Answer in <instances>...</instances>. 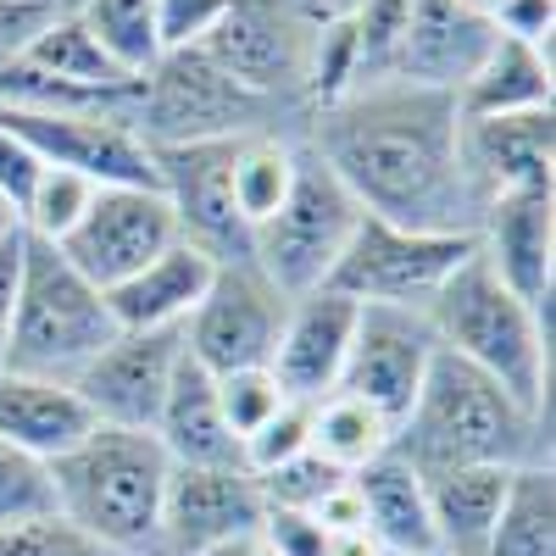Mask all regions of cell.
<instances>
[{"instance_id": "obj_1", "label": "cell", "mask_w": 556, "mask_h": 556, "mask_svg": "<svg viewBox=\"0 0 556 556\" xmlns=\"http://www.w3.org/2000/svg\"><path fill=\"white\" fill-rule=\"evenodd\" d=\"M306 151L367 217L417 235H479V195L462 173V106L401 78L362 84L306 117Z\"/></svg>"}, {"instance_id": "obj_2", "label": "cell", "mask_w": 556, "mask_h": 556, "mask_svg": "<svg viewBox=\"0 0 556 556\" xmlns=\"http://www.w3.org/2000/svg\"><path fill=\"white\" fill-rule=\"evenodd\" d=\"M390 451L424 479L451 468H556L551 462V412H529L479 367L434 351L429 379Z\"/></svg>"}, {"instance_id": "obj_3", "label": "cell", "mask_w": 556, "mask_h": 556, "mask_svg": "<svg viewBox=\"0 0 556 556\" xmlns=\"http://www.w3.org/2000/svg\"><path fill=\"white\" fill-rule=\"evenodd\" d=\"M424 317L445 356L479 367L529 412H551V306H529L506 290L479 245L440 285Z\"/></svg>"}, {"instance_id": "obj_4", "label": "cell", "mask_w": 556, "mask_h": 556, "mask_svg": "<svg viewBox=\"0 0 556 556\" xmlns=\"http://www.w3.org/2000/svg\"><path fill=\"white\" fill-rule=\"evenodd\" d=\"M56 513L123 556H162V495L173 462L156 434L89 429L84 445L51 462Z\"/></svg>"}, {"instance_id": "obj_5", "label": "cell", "mask_w": 556, "mask_h": 556, "mask_svg": "<svg viewBox=\"0 0 556 556\" xmlns=\"http://www.w3.org/2000/svg\"><path fill=\"white\" fill-rule=\"evenodd\" d=\"M112 340L117 317L106 306V290L89 285L56 245L23 235V285H17L7 374L73 384Z\"/></svg>"}, {"instance_id": "obj_6", "label": "cell", "mask_w": 556, "mask_h": 556, "mask_svg": "<svg viewBox=\"0 0 556 556\" xmlns=\"http://www.w3.org/2000/svg\"><path fill=\"white\" fill-rule=\"evenodd\" d=\"M128 128L151 151H167V146H195V139H245L262 128L306 134V117L251 96L201 45H184V51H162L151 73H139Z\"/></svg>"}, {"instance_id": "obj_7", "label": "cell", "mask_w": 556, "mask_h": 556, "mask_svg": "<svg viewBox=\"0 0 556 556\" xmlns=\"http://www.w3.org/2000/svg\"><path fill=\"white\" fill-rule=\"evenodd\" d=\"M329 12H340L334 0H228L201 51L251 96L312 117V56Z\"/></svg>"}, {"instance_id": "obj_8", "label": "cell", "mask_w": 556, "mask_h": 556, "mask_svg": "<svg viewBox=\"0 0 556 556\" xmlns=\"http://www.w3.org/2000/svg\"><path fill=\"white\" fill-rule=\"evenodd\" d=\"M356 223H362V206L301 139V173L290 184L285 206L251 228V267L278 295H290V301L312 295L329 285V273H334L340 251L351 245Z\"/></svg>"}, {"instance_id": "obj_9", "label": "cell", "mask_w": 556, "mask_h": 556, "mask_svg": "<svg viewBox=\"0 0 556 556\" xmlns=\"http://www.w3.org/2000/svg\"><path fill=\"white\" fill-rule=\"evenodd\" d=\"M473 256L468 235H417V228H395L384 217L356 223L351 245L340 251L329 290L351 295L356 306H406V312H429L440 285Z\"/></svg>"}, {"instance_id": "obj_10", "label": "cell", "mask_w": 556, "mask_h": 556, "mask_svg": "<svg viewBox=\"0 0 556 556\" xmlns=\"http://www.w3.org/2000/svg\"><path fill=\"white\" fill-rule=\"evenodd\" d=\"M178 217L162 190L151 184H106L96 190L89 212L78 228L56 245L96 290H117L123 278H134L146 262H156L167 245H178Z\"/></svg>"}, {"instance_id": "obj_11", "label": "cell", "mask_w": 556, "mask_h": 556, "mask_svg": "<svg viewBox=\"0 0 556 556\" xmlns=\"http://www.w3.org/2000/svg\"><path fill=\"white\" fill-rule=\"evenodd\" d=\"M290 295H278L251 262H223L206 301L184 323V351H190L212 379L240 374V367H267L278 329H285Z\"/></svg>"}, {"instance_id": "obj_12", "label": "cell", "mask_w": 556, "mask_h": 556, "mask_svg": "<svg viewBox=\"0 0 556 556\" xmlns=\"http://www.w3.org/2000/svg\"><path fill=\"white\" fill-rule=\"evenodd\" d=\"M440 340L429 329L424 312L406 306H356V334L345 351V374H340V395L367 401L390 429H401V417L412 412L417 390L429 379Z\"/></svg>"}, {"instance_id": "obj_13", "label": "cell", "mask_w": 556, "mask_h": 556, "mask_svg": "<svg viewBox=\"0 0 556 556\" xmlns=\"http://www.w3.org/2000/svg\"><path fill=\"white\" fill-rule=\"evenodd\" d=\"M156 156V184L178 217V235L201 245L217 262H251V228L235 212V139H195V146H167Z\"/></svg>"}, {"instance_id": "obj_14", "label": "cell", "mask_w": 556, "mask_h": 556, "mask_svg": "<svg viewBox=\"0 0 556 556\" xmlns=\"http://www.w3.org/2000/svg\"><path fill=\"white\" fill-rule=\"evenodd\" d=\"M0 128L17 134L34 151L39 167H67L84 173L89 184H156V156L134 128L112 123V117H84V112H17L0 106Z\"/></svg>"}, {"instance_id": "obj_15", "label": "cell", "mask_w": 556, "mask_h": 556, "mask_svg": "<svg viewBox=\"0 0 556 556\" xmlns=\"http://www.w3.org/2000/svg\"><path fill=\"white\" fill-rule=\"evenodd\" d=\"M178 356H184V329H162V334L117 329V340L73 379V390H78V401L89 406V417H96L101 429L151 434L156 412L167 401Z\"/></svg>"}, {"instance_id": "obj_16", "label": "cell", "mask_w": 556, "mask_h": 556, "mask_svg": "<svg viewBox=\"0 0 556 556\" xmlns=\"http://www.w3.org/2000/svg\"><path fill=\"white\" fill-rule=\"evenodd\" d=\"M262 513H267L262 490L240 462H228V468H173L162 495V556L256 540Z\"/></svg>"}, {"instance_id": "obj_17", "label": "cell", "mask_w": 556, "mask_h": 556, "mask_svg": "<svg viewBox=\"0 0 556 556\" xmlns=\"http://www.w3.org/2000/svg\"><path fill=\"white\" fill-rule=\"evenodd\" d=\"M462 173H468L479 206L556 190V112L462 117Z\"/></svg>"}, {"instance_id": "obj_18", "label": "cell", "mask_w": 556, "mask_h": 556, "mask_svg": "<svg viewBox=\"0 0 556 556\" xmlns=\"http://www.w3.org/2000/svg\"><path fill=\"white\" fill-rule=\"evenodd\" d=\"M351 334H356V301L340 295V290H312V295H295L290 312H285V329H278V345H273V379L290 401H323L340 390V374H345V351H351Z\"/></svg>"}, {"instance_id": "obj_19", "label": "cell", "mask_w": 556, "mask_h": 556, "mask_svg": "<svg viewBox=\"0 0 556 556\" xmlns=\"http://www.w3.org/2000/svg\"><path fill=\"white\" fill-rule=\"evenodd\" d=\"M473 245L513 295H523L529 306L556 301V190L490 201Z\"/></svg>"}, {"instance_id": "obj_20", "label": "cell", "mask_w": 556, "mask_h": 556, "mask_svg": "<svg viewBox=\"0 0 556 556\" xmlns=\"http://www.w3.org/2000/svg\"><path fill=\"white\" fill-rule=\"evenodd\" d=\"M490 45H495V28L468 0H412V17L395 51V78L456 96L473 78V67L490 56Z\"/></svg>"}, {"instance_id": "obj_21", "label": "cell", "mask_w": 556, "mask_h": 556, "mask_svg": "<svg viewBox=\"0 0 556 556\" xmlns=\"http://www.w3.org/2000/svg\"><path fill=\"white\" fill-rule=\"evenodd\" d=\"M217 256H206L201 245L178 240L167 245L156 262H146L134 278H123L117 290H106V306L117 317V329L128 334H162V329H184L190 312L206 301L212 278H217Z\"/></svg>"}, {"instance_id": "obj_22", "label": "cell", "mask_w": 556, "mask_h": 556, "mask_svg": "<svg viewBox=\"0 0 556 556\" xmlns=\"http://www.w3.org/2000/svg\"><path fill=\"white\" fill-rule=\"evenodd\" d=\"M151 434L167 451L173 468H228V462H240V445L228 434L223 406H217V379L190 351L173 367V384H167V401L156 412Z\"/></svg>"}, {"instance_id": "obj_23", "label": "cell", "mask_w": 556, "mask_h": 556, "mask_svg": "<svg viewBox=\"0 0 556 556\" xmlns=\"http://www.w3.org/2000/svg\"><path fill=\"white\" fill-rule=\"evenodd\" d=\"M89 429H96V417H89V406L78 401L73 384L0 374V440L7 445H17L39 462H56L73 445H84Z\"/></svg>"}, {"instance_id": "obj_24", "label": "cell", "mask_w": 556, "mask_h": 556, "mask_svg": "<svg viewBox=\"0 0 556 556\" xmlns=\"http://www.w3.org/2000/svg\"><path fill=\"white\" fill-rule=\"evenodd\" d=\"M362 495V523L390 556H440L434 551V518H429V490L424 473L406 468L395 451L351 473Z\"/></svg>"}, {"instance_id": "obj_25", "label": "cell", "mask_w": 556, "mask_h": 556, "mask_svg": "<svg viewBox=\"0 0 556 556\" xmlns=\"http://www.w3.org/2000/svg\"><path fill=\"white\" fill-rule=\"evenodd\" d=\"M462 117H518V112H556V73L551 51H534L523 39L490 45V56L473 67V78L456 89Z\"/></svg>"}, {"instance_id": "obj_26", "label": "cell", "mask_w": 556, "mask_h": 556, "mask_svg": "<svg viewBox=\"0 0 556 556\" xmlns=\"http://www.w3.org/2000/svg\"><path fill=\"white\" fill-rule=\"evenodd\" d=\"M513 473L518 468H451V473L424 479L440 556H484Z\"/></svg>"}, {"instance_id": "obj_27", "label": "cell", "mask_w": 556, "mask_h": 556, "mask_svg": "<svg viewBox=\"0 0 556 556\" xmlns=\"http://www.w3.org/2000/svg\"><path fill=\"white\" fill-rule=\"evenodd\" d=\"M301 173V134L285 128H262L235 139V167H228V184H235V212L245 228L267 223L278 206H285L290 184Z\"/></svg>"}, {"instance_id": "obj_28", "label": "cell", "mask_w": 556, "mask_h": 556, "mask_svg": "<svg viewBox=\"0 0 556 556\" xmlns=\"http://www.w3.org/2000/svg\"><path fill=\"white\" fill-rule=\"evenodd\" d=\"M484 556H556V468H518Z\"/></svg>"}, {"instance_id": "obj_29", "label": "cell", "mask_w": 556, "mask_h": 556, "mask_svg": "<svg viewBox=\"0 0 556 556\" xmlns=\"http://www.w3.org/2000/svg\"><path fill=\"white\" fill-rule=\"evenodd\" d=\"M390 440H395V429L367 401L340 395V390L312 401V445L306 451H317L323 462H334V468H345V473L367 468V462H379L390 451Z\"/></svg>"}, {"instance_id": "obj_30", "label": "cell", "mask_w": 556, "mask_h": 556, "mask_svg": "<svg viewBox=\"0 0 556 556\" xmlns=\"http://www.w3.org/2000/svg\"><path fill=\"white\" fill-rule=\"evenodd\" d=\"M23 62L39 67V73H51V78L84 84V89H117V84H134V78L101 51V45H96V34L78 23V12H67V7L51 12V23H45V28L34 34V45L23 51Z\"/></svg>"}, {"instance_id": "obj_31", "label": "cell", "mask_w": 556, "mask_h": 556, "mask_svg": "<svg viewBox=\"0 0 556 556\" xmlns=\"http://www.w3.org/2000/svg\"><path fill=\"white\" fill-rule=\"evenodd\" d=\"M67 12H78V23L96 34V45L128 78L156 67V56H162L156 0H73Z\"/></svg>"}, {"instance_id": "obj_32", "label": "cell", "mask_w": 556, "mask_h": 556, "mask_svg": "<svg viewBox=\"0 0 556 556\" xmlns=\"http://www.w3.org/2000/svg\"><path fill=\"white\" fill-rule=\"evenodd\" d=\"M96 190H101V184H89L84 173H67V167H39L34 190H28V201H23V212H17V228H23L28 240L62 245V240L73 235V228H78V217L89 212Z\"/></svg>"}, {"instance_id": "obj_33", "label": "cell", "mask_w": 556, "mask_h": 556, "mask_svg": "<svg viewBox=\"0 0 556 556\" xmlns=\"http://www.w3.org/2000/svg\"><path fill=\"white\" fill-rule=\"evenodd\" d=\"M39 518H56L51 462H39V456L0 440V529H23Z\"/></svg>"}, {"instance_id": "obj_34", "label": "cell", "mask_w": 556, "mask_h": 556, "mask_svg": "<svg viewBox=\"0 0 556 556\" xmlns=\"http://www.w3.org/2000/svg\"><path fill=\"white\" fill-rule=\"evenodd\" d=\"M256 490H262V506H273V513H312V506L323 495H334L351 473L334 468V462H323L317 451H301L290 462H278V468L267 473H251Z\"/></svg>"}, {"instance_id": "obj_35", "label": "cell", "mask_w": 556, "mask_h": 556, "mask_svg": "<svg viewBox=\"0 0 556 556\" xmlns=\"http://www.w3.org/2000/svg\"><path fill=\"white\" fill-rule=\"evenodd\" d=\"M285 401L290 395L278 390L273 367H240V374L217 379V406H223V424H228V434H235V445H245Z\"/></svg>"}, {"instance_id": "obj_36", "label": "cell", "mask_w": 556, "mask_h": 556, "mask_svg": "<svg viewBox=\"0 0 556 556\" xmlns=\"http://www.w3.org/2000/svg\"><path fill=\"white\" fill-rule=\"evenodd\" d=\"M312 445V406L306 401H285L267 424L240 445V468L245 473H267V468H278V462H290V456H301Z\"/></svg>"}, {"instance_id": "obj_37", "label": "cell", "mask_w": 556, "mask_h": 556, "mask_svg": "<svg viewBox=\"0 0 556 556\" xmlns=\"http://www.w3.org/2000/svg\"><path fill=\"white\" fill-rule=\"evenodd\" d=\"M0 556H123V551L89 540L78 523L56 513V518H39L23 529H0Z\"/></svg>"}, {"instance_id": "obj_38", "label": "cell", "mask_w": 556, "mask_h": 556, "mask_svg": "<svg viewBox=\"0 0 556 556\" xmlns=\"http://www.w3.org/2000/svg\"><path fill=\"white\" fill-rule=\"evenodd\" d=\"M228 12V0H156V28H162V51H184L201 45L217 17Z\"/></svg>"}, {"instance_id": "obj_39", "label": "cell", "mask_w": 556, "mask_h": 556, "mask_svg": "<svg viewBox=\"0 0 556 556\" xmlns=\"http://www.w3.org/2000/svg\"><path fill=\"white\" fill-rule=\"evenodd\" d=\"M51 12L56 0H0V67H12L28 51L34 34L51 23Z\"/></svg>"}, {"instance_id": "obj_40", "label": "cell", "mask_w": 556, "mask_h": 556, "mask_svg": "<svg viewBox=\"0 0 556 556\" xmlns=\"http://www.w3.org/2000/svg\"><path fill=\"white\" fill-rule=\"evenodd\" d=\"M501 39H523L534 51H551V28H556V0H506L490 17Z\"/></svg>"}, {"instance_id": "obj_41", "label": "cell", "mask_w": 556, "mask_h": 556, "mask_svg": "<svg viewBox=\"0 0 556 556\" xmlns=\"http://www.w3.org/2000/svg\"><path fill=\"white\" fill-rule=\"evenodd\" d=\"M256 540L267 545V551H278V556H323V534L306 513H262V529H256Z\"/></svg>"}, {"instance_id": "obj_42", "label": "cell", "mask_w": 556, "mask_h": 556, "mask_svg": "<svg viewBox=\"0 0 556 556\" xmlns=\"http://www.w3.org/2000/svg\"><path fill=\"white\" fill-rule=\"evenodd\" d=\"M34 178H39L34 151L23 146L17 134L0 128V201H7L12 212H23V201H28V190H34Z\"/></svg>"}, {"instance_id": "obj_43", "label": "cell", "mask_w": 556, "mask_h": 556, "mask_svg": "<svg viewBox=\"0 0 556 556\" xmlns=\"http://www.w3.org/2000/svg\"><path fill=\"white\" fill-rule=\"evenodd\" d=\"M17 285H23V235H12L7 245H0V374H7V351H12Z\"/></svg>"}, {"instance_id": "obj_44", "label": "cell", "mask_w": 556, "mask_h": 556, "mask_svg": "<svg viewBox=\"0 0 556 556\" xmlns=\"http://www.w3.org/2000/svg\"><path fill=\"white\" fill-rule=\"evenodd\" d=\"M190 556H256V540H228V545H206V551H190Z\"/></svg>"}, {"instance_id": "obj_45", "label": "cell", "mask_w": 556, "mask_h": 556, "mask_svg": "<svg viewBox=\"0 0 556 556\" xmlns=\"http://www.w3.org/2000/svg\"><path fill=\"white\" fill-rule=\"evenodd\" d=\"M12 235H23V228H17V212H12L7 201H0V245H7Z\"/></svg>"}, {"instance_id": "obj_46", "label": "cell", "mask_w": 556, "mask_h": 556, "mask_svg": "<svg viewBox=\"0 0 556 556\" xmlns=\"http://www.w3.org/2000/svg\"><path fill=\"white\" fill-rule=\"evenodd\" d=\"M256 556H278V551H267V545H262V540H256Z\"/></svg>"}, {"instance_id": "obj_47", "label": "cell", "mask_w": 556, "mask_h": 556, "mask_svg": "<svg viewBox=\"0 0 556 556\" xmlns=\"http://www.w3.org/2000/svg\"><path fill=\"white\" fill-rule=\"evenodd\" d=\"M56 7H73V0H56Z\"/></svg>"}, {"instance_id": "obj_48", "label": "cell", "mask_w": 556, "mask_h": 556, "mask_svg": "<svg viewBox=\"0 0 556 556\" xmlns=\"http://www.w3.org/2000/svg\"><path fill=\"white\" fill-rule=\"evenodd\" d=\"M340 7H351V0H340Z\"/></svg>"}, {"instance_id": "obj_49", "label": "cell", "mask_w": 556, "mask_h": 556, "mask_svg": "<svg viewBox=\"0 0 556 556\" xmlns=\"http://www.w3.org/2000/svg\"><path fill=\"white\" fill-rule=\"evenodd\" d=\"M334 7H340V0H334Z\"/></svg>"}]
</instances>
